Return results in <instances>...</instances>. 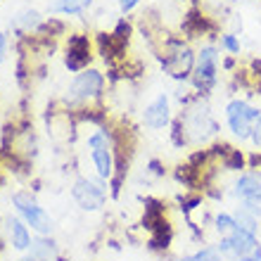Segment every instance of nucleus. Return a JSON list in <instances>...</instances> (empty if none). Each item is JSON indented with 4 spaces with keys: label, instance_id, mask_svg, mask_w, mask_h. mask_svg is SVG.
<instances>
[{
    "label": "nucleus",
    "instance_id": "nucleus-1",
    "mask_svg": "<svg viewBox=\"0 0 261 261\" xmlns=\"http://www.w3.org/2000/svg\"><path fill=\"white\" fill-rule=\"evenodd\" d=\"M173 143L183 147V145H206L209 140L219 136L221 124L216 121L212 112V105L206 102V97L197 95L193 102H188L183 107L178 117L173 119Z\"/></svg>",
    "mask_w": 261,
    "mask_h": 261
},
{
    "label": "nucleus",
    "instance_id": "nucleus-2",
    "mask_svg": "<svg viewBox=\"0 0 261 261\" xmlns=\"http://www.w3.org/2000/svg\"><path fill=\"white\" fill-rule=\"evenodd\" d=\"M219 64H221V50L214 43H204L195 55V69L190 76V86L197 95L204 97L212 93V88L219 83Z\"/></svg>",
    "mask_w": 261,
    "mask_h": 261
},
{
    "label": "nucleus",
    "instance_id": "nucleus-3",
    "mask_svg": "<svg viewBox=\"0 0 261 261\" xmlns=\"http://www.w3.org/2000/svg\"><path fill=\"white\" fill-rule=\"evenodd\" d=\"M195 53L183 38H169L164 43V53H162V67L173 81L190 83L195 69Z\"/></svg>",
    "mask_w": 261,
    "mask_h": 261
},
{
    "label": "nucleus",
    "instance_id": "nucleus-4",
    "mask_svg": "<svg viewBox=\"0 0 261 261\" xmlns=\"http://www.w3.org/2000/svg\"><path fill=\"white\" fill-rule=\"evenodd\" d=\"M223 119H226V126L233 133V138H238L240 143H247L254 121L261 119V107L252 105L245 97H233L223 107Z\"/></svg>",
    "mask_w": 261,
    "mask_h": 261
},
{
    "label": "nucleus",
    "instance_id": "nucleus-5",
    "mask_svg": "<svg viewBox=\"0 0 261 261\" xmlns=\"http://www.w3.org/2000/svg\"><path fill=\"white\" fill-rule=\"evenodd\" d=\"M105 93V76L93 67L81 69L67 86V105H90L100 100Z\"/></svg>",
    "mask_w": 261,
    "mask_h": 261
},
{
    "label": "nucleus",
    "instance_id": "nucleus-6",
    "mask_svg": "<svg viewBox=\"0 0 261 261\" xmlns=\"http://www.w3.org/2000/svg\"><path fill=\"white\" fill-rule=\"evenodd\" d=\"M12 204H14V209H17V214H19V219L24 221L27 226H31V230H36L38 235L53 233V226H55V223L50 219V214L36 202V197L31 193H27V190L14 193Z\"/></svg>",
    "mask_w": 261,
    "mask_h": 261
},
{
    "label": "nucleus",
    "instance_id": "nucleus-7",
    "mask_svg": "<svg viewBox=\"0 0 261 261\" xmlns=\"http://www.w3.org/2000/svg\"><path fill=\"white\" fill-rule=\"evenodd\" d=\"M71 197L83 212H97L107 202V188L100 180L93 178H76L71 188Z\"/></svg>",
    "mask_w": 261,
    "mask_h": 261
},
{
    "label": "nucleus",
    "instance_id": "nucleus-8",
    "mask_svg": "<svg viewBox=\"0 0 261 261\" xmlns=\"http://www.w3.org/2000/svg\"><path fill=\"white\" fill-rule=\"evenodd\" d=\"M259 235L249 233V230H245V228H235L230 235H226V238H221L219 245H216V249H219L221 254H223V259H238V256H245V254H252L256 247H259Z\"/></svg>",
    "mask_w": 261,
    "mask_h": 261
},
{
    "label": "nucleus",
    "instance_id": "nucleus-9",
    "mask_svg": "<svg viewBox=\"0 0 261 261\" xmlns=\"http://www.w3.org/2000/svg\"><path fill=\"white\" fill-rule=\"evenodd\" d=\"M143 124L152 130H164L173 124L171 97L169 93H157L143 110Z\"/></svg>",
    "mask_w": 261,
    "mask_h": 261
},
{
    "label": "nucleus",
    "instance_id": "nucleus-10",
    "mask_svg": "<svg viewBox=\"0 0 261 261\" xmlns=\"http://www.w3.org/2000/svg\"><path fill=\"white\" fill-rule=\"evenodd\" d=\"M90 164L95 169V176L100 180H110L117 173V154L112 145H102V147H90Z\"/></svg>",
    "mask_w": 261,
    "mask_h": 261
},
{
    "label": "nucleus",
    "instance_id": "nucleus-11",
    "mask_svg": "<svg viewBox=\"0 0 261 261\" xmlns=\"http://www.w3.org/2000/svg\"><path fill=\"white\" fill-rule=\"evenodd\" d=\"M233 197L242 199L254 197V195H261V171L259 169H249V171H240L238 178L233 183Z\"/></svg>",
    "mask_w": 261,
    "mask_h": 261
},
{
    "label": "nucleus",
    "instance_id": "nucleus-12",
    "mask_svg": "<svg viewBox=\"0 0 261 261\" xmlns=\"http://www.w3.org/2000/svg\"><path fill=\"white\" fill-rule=\"evenodd\" d=\"M90 60V43L86 36H71L67 45V67L71 71H79V69H86Z\"/></svg>",
    "mask_w": 261,
    "mask_h": 261
},
{
    "label": "nucleus",
    "instance_id": "nucleus-13",
    "mask_svg": "<svg viewBox=\"0 0 261 261\" xmlns=\"http://www.w3.org/2000/svg\"><path fill=\"white\" fill-rule=\"evenodd\" d=\"M5 223H7V233H10V242H12V247L19 249V252L31 249L34 242H31V230H29L27 223H24L19 216H10Z\"/></svg>",
    "mask_w": 261,
    "mask_h": 261
},
{
    "label": "nucleus",
    "instance_id": "nucleus-14",
    "mask_svg": "<svg viewBox=\"0 0 261 261\" xmlns=\"http://www.w3.org/2000/svg\"><path fill=\"white\" fill-rule=\"evenodd\" d=\"M12 24H14V29H19L21 34H36V31L43 29V17L38 10L27 7V10H21V12L14 17Z\"/></svg>",
    "mask_w": 261,
    "mask_h": 261
},
{
    "label": "nucleus",
    "instance_id": "nucleus-15",
    "mask_svg": "<svg viewBox=\"0 0 261 261\" xmlns=\"http://www.w3.org/2000/svg\"><path fill=\"white\" fill-rule=\"evenodd\" d=\"M90 7V0H53L48 5L50 12L60 14H83Z\"/></svg>",
    "mask_w": 261,
    "mask_h": 261
},
{
    "label": "nucleus",
    "instance_id": "nucleus-16",
    "mask_svg": "<svg viewBox=\"0 0 261 261\" xmlns=\"http://www.w3.org/2000/svg\"><path fill=\"white\" fill-rule=\"evenodd\" d=\"M238 226V221H235L233 212H219L216 216H214V230L219 233V238H226V235H230Z\"/></svg>",
    "mask_w": 261,
    "mask_h": 261
},
{
    "label": "nucleus",
    "instance_id": "nucleus-17",
    "mask_svg": "<svg viewBox=\"0 0 261 261\" xmlns=\"http://www.w3.org/2000/svg\"><path fill=\"white\" fill-rule=\"evenodd\" d=\"M233 216H235V221H238V226H240V228H245V230H249V233L259 235V219H256L249 209H245V206L240 204L233 212Z\"/></svg>",
    "mask_w": 261,
    "mask_h": 261
},
{
    "label": "nucleus",
    "instance_id": "nucleus-18",
    "mask_svg": "<svg viewBox=\"0 0 261 261\" xmlns=\"http://www.w3.org/2000/svg\"><path fill=\"white\" fill-rule=\"evenodd\" d=\"M55 254V242L53 240H45V238H43L41 235V240H36L34 245H31V256H34V259H50V256Z\"/></svg>",
    "mask_w": 261,
    "mask_h": 261
},
{
    "label": "nucleus",
    "instance_id": "nucleus-19",
    "mask_svg": "<svg viewBox=\"0 0 261 261\" xmlns=\"http://www.w3.org/2000/svg\"><path fill=\"white\" fill-rule=\"evenodd\" d=\"M180 261H223V254L216 247H202L197 252H193V254L183 256Z\"/></svg>",
    "mask_w": 261,
    "mask_h": 261
},
{
    "label": "nucleus",
    "instance_id": "nucleus-20",
    "mask_svg": "<svg viewBox=\"0 0 261 261\" xmlns=\"http://www.w3.org/2000/svg\"><path fill=\"white\" fill-rule=\"evenodd\" d=\"M219 45L221 50H226L228 55H240V41H238L235 34H221Z\"/></svg>",
    "mask_w": 261,
    "mask_h": 261
},
{
    "label": "nucleus",
    "instance_id": "nucleus-21",
    "mask_svg": "<svg viewBox=\"0 0 261 261\" xmlns=\"http://www.w3.org/2000/svg\"><path fill=\"white\" fill-rule=\"evenodd\" d=\"M245 209H249V212L254 214L256 219L261 221V195H254V197H247V199H242L240 202Z\"/></svg>",
    "mask_w": 261,
    "mask_h": 261
},
{
    "label": "nucleus",
    "instance_id": "nucleus-22",
    "mask_svg": "<svg viewBox=\"0 0 261 261\" xmlns=\"http://www.w3.org/2000/svg\"><path fill=\"white\" fill-rule=\"evenodd\" d=\"M249 143L261 150V119H259V121H254V126H252V136H249Z\"/></svg>",
    "mask_w": 261,
    "mask_h": 261
},
{
    "label": "nucleus",
    "instance_id": "nucleus-23",
    "mask_svg": "<svg viewBox=\"0 0 261 261\" xmlns=\"http://www.w3.org/2000/svg\"><path fill=\"white\" fill-rule=\"evenodd\" d=\"M7 48H10V41H7V34H0V64L5 62V57H7Z\"/></svg>",
    "mask_w": 261,
    "mask_h": 261
},
{
    "label": "nucleus",
    "instance_id": "nucleus-24",
    "mask_svg": "<svg viewBox=\"0 0 261 261\" xmlns=\"http://www.w3.org/2000/svg\"><path fill=\"white\" fill-rule=\"evenodd\" d=\"M138 3H140V0H119V10H121V12H130V10L138 7Z\"/></svg>",
    "mask_w": 261,
    "mask_h": 261
},
{
    "label": "nucleus",
    "instance_id": "nucleus-25",
    "mask_svg": "<svg viewBox=\"0 0 261 261\" xmlns=\"http://www.w3.org/2000/svg\"><path fill=\"white\" fill-rule=\"evenodd\" d=\"M233 261H261V245L252 252V254H245V256H238V259H233Z\"/></svg>",
    "mask_w": 261,
    "mask_h": 261
},
{
    "label": "nucleus",
    "instance_id": "nucleus-26",
    "mask_svg": "<svg viewBox=\"0 0 261 261\" xmlns=\"http://www.w3.org/2000/svg\"><path fill=\"white\" fill-rule=\"evenodd\" d=\"M252 169H259L261 171V154H254V157H252Z\"/></svg>",
    "mask_w": 261,
    "mask_h": 261
},
{
    "label": "nucleus",
    "instance_id": "nucleus-27",
    "mask_svg": "<svg viewBox=\"0 0 261 261\" xmlns=\"http://www.w3.org/2000/svg\"><path fill=\"white\" fill-rule=\"evenodd\" d=\"M19 261H38V259H34V256H27V259H19Z\"/></svg>",
    "mask_w": 261,
    "mask_h": 261
},
{
    "label": "nucleus",
    "instance_id": "nucleus-28",
    "mask_svg": "<svg viewBox=\"0 0 261 261\" xmlns=\"http://www.w3.org/2000/svg\"><path fill=\"white\" fill-rule=\"evenodd\" d=\"M41 261H50V259H41Z\"/></svg>",
    "mask_w": 261,
    "mask_h": 261
}]
</instances>
